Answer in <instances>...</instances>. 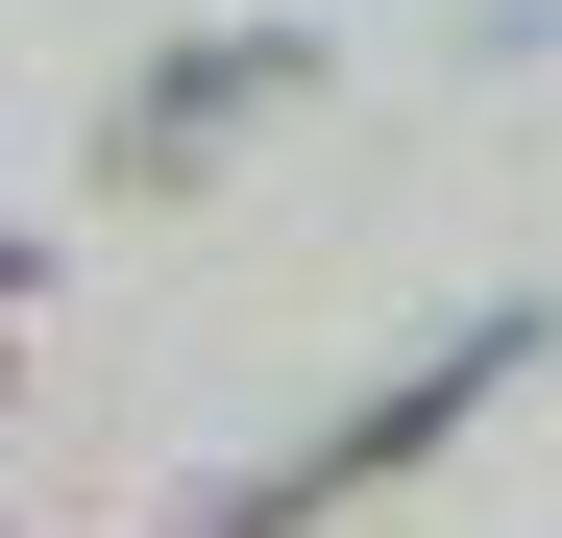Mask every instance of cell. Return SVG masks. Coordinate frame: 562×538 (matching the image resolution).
<instances>
[{
  "label": "cell",
  "instance_id": "cell-2",
  "mask_svg": "<svg viewBox=\"0 0 562 538\" xmlns=\"http://www.w3.org/2000/svg\"><path fill=\"white\" fill-rule=\"evenodd\" d=\"M269 99H318V25H221V49H171L147 99L99 123V171H123V197H196V171H221Z\"/></svg>",
  "mask_w": 562,
  "mask_h": 538
},
{
  "label": "cell",
  "instance_id": "cell-1",
  "mask_svg": "<svg viewBox=\"0 0 562 538\" xmlns=\"http://www.w3.org/2000/svg\"><path fill=\"white\" fill-rule=\"evenodd\" d=\"M514 368H538V318H440V343H416V368H392V392H367V416H318V440H294V466H245V490H196V514H171V538H318L342 490H392V466H440V440H464V416H490Z\"/></svg>",
  "mask_w": 562,
  "mask_h": 538
},
{
  "label": "cell",
  "instance_id": "cell-3",
  "mask_svg": "<svg viewBox=\"0 0 562 538\" xmlns=\"http://www.w3.org/2000/svg\"><path fill=\"white\" fill-rule=\"evenodd\" d=\"M0 294H25V221H0Z\"/></svg>",
  "mask_w": 562,
  "mask_h": 538
}]
</instances>
